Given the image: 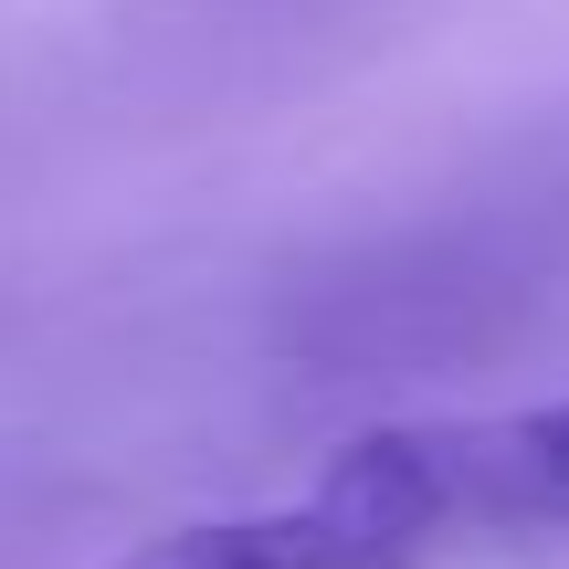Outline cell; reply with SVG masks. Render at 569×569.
<instances>
[{"instance_id":"6da1fadb","label":"cell","mask_w":569,"mask_h":569,"mask_svg":"<svg viewBox=\"0 0 569 569\" xmlns=\"http://www.w3.org/2000/svg\"><path fill=\"white\" fill-rule=\"evenodd\" d=\"M401 569L443 559L486 528H569V401L538 411H465V422H390L327 453L317 475Z\"/></svg>"},{"instance_id":"7a4b0ae2","label":"cell","mask_w":569,"mask_h":569,"mask_svg":"<svg viewBox=\"0 0 569 569\" xmlns=\"http://www.w3.org/2000/svg\"><path fill=\"white\" fill-rule=\"evenodd\" d=\"M117 569H401V549H390V538H369L327 486H306L296 507L159 528V538H138Z\"/></svg>"}]
</instances>
